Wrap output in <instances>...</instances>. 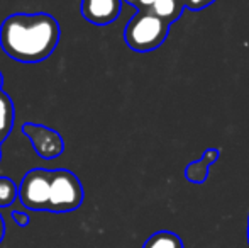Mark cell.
Returning <instances> with one entry per match:
<instances>
[{
  "instance_id": "obj_17",
  "label": "cell",
  "mask_w": 249,
  "mask_h": 248,
  "mask_svg": "<svg viewBox=\"0 0 249 248\" xmlns=\"http://www.w3.org/2000/svg\"><path fill=\"white\" fill-rule=\"evenodd\" d=\"M125 2H129V3H132V5L138 7V0H125Z\"/></svg>"
},
{
  "instance_id": "obj_12",
  "label": "cell",
  "mask_w": 249,
  "mask_h": 248,
  "mask_svg": "<svg viewBox=\"0 0 249 248\" xmlns=\"http://www.w3.org/2000/svg\"><path fill=\"white\" fill-rule=\"evenodd\" d=\"M12 219L19 228H26L29 226V214L26 211H12Z\"/></svg>"
},
{
  "instance_id": "obj_16",
  "label": "cell",
  "mask_w": 249,
  "mask_h": 248,
  "mask_svg": "<svg viewBox=\"0 0 249 248\" xmlns=\"http://www.w3.org/2000/svg\"><path fill=\"white\" fill-rule=\"evenodd\" d=\"M2 85H3V75H2V72H0V90H2Z\"/></svg>"
},
{
  "instance_id": "obj_4",
  "label": "cell",
  "mask_w": 249,
  "mask_h": 248,
  "mask_svg": "<svg viewBox=\"0 0 249 248\" xmlns=\"http://www.w3.org/2000/svg\"><path fill=\"white\" fill-rule=\"evenodd\" d=\"M53 170L33 169L19 186V201L31 211H50Z\"/></svg>"
},
{
  "instance_id": "obj_1",
  "label": "cell",
  "mask_w": 249,
  "mask_h": 248,
  "mask_svg": "<svg viewBox=\"0 0 249 248\" xmlns=\"http://www.w3.org/2000/svg\"><path fill=\"white\" fill-rule=\"evenodd\" d=\"M59 24L44 12H16L0 26V46L9 58L20 63H39L54 53L59 43Z\"/></svg>"
},
{
  "instance_id": "obj_7",
  "label": "cell",
  "mask_w": 249,
  "mask_h": 248,
  "mask_svg": "<svg viewBox=\"0 0 249 248\" xmlns=\"http://www.w3.org/2000/svg\"><path fill=\"white\" fill-rule=\"evenodd\" d=\"M219 158V150H207L202 155V158L197 160V162H192L187 165L185 169V177H187L188 182L192 184H203L209 177L210 167L217 162Z\"/></svg>"
},
{
  "instance_id": "obj_15",
  "label": "cell",
  "mask_w": 249,
  "mask_h": 248,
  "mask_svg": "<svg viewBox=\"0 0 249 248\" xmlns=\"http://www.w3.org/2000/svg\"><path fill=\"white\" fill-rule=\"evenodd\" d=\"M3 236H5V223H3V218L0 214V243H2Z\"/></svg>"
},
{
  "instance_id": "obj_14",
  "label": "cell",
  "mask_w": 249,
  "mask_h": 248,
  "mask_svg": "<svg viewBox=\"0 0 249 248\" xmlns=\"http://www.w3.org/2000/svg\"><path fill=\"white\" fill-rule=\"evenodd\" d=\"M156 0H138V10H146L149 9Z\"/></svg>"
},
{
  "instance_id": "obj_9",
  "label": "cell",
  "mask_w": 249,
  "mask_h": 248,
  "mask_svg": "<svg viewBox=\"0 0 249 248\" xmlns=\"http://www.w3.org/2000/svg\"><path fill=\"white\" fill-rule=\"evenodd\" d=\"M183 2L181 0H156L153 5L149 7V12H153L154 16L161 17L166 22H175L178 17L181 16V10H183Z\"/></svg>"
},
{
  "instance_id": "obj_11",
  "label": "cell",
  "mask_w": 249,
  "mask_h": 248,
  "mask_svg": "<svg viewBox=\"0 0 249 248\" xmlns=\"http://www.w3.org/2000/svg\"><path fill=\"white\" fill-rule=\"evenodd\" d=\"M19 199V187L9 177H0V208H9Z\"/></svg>"
},
{
  "instance_id": "obj_3",
  "label": "cell",
  "mask_w": 249,
  "mask_h": 248,
  "mask_svg": "<svg viewBox=\"0 0 249 248\" xmlns=\"http://www.w3.org/2000/svg\"><path fill=\"white\" fill-rule=\"evenodd\" d=\"M85 192L80 179L66 169L53 170L51 175V212H70L82 206Z\"/></svg>"
},
{
  "instance_id": "obj_6",
  "label": "cell",
  "mask_w": 249,
  "mask_h": 248,
  "mask_svg": "<svg viewBox=\"0 0 249 248\" xmlns=\"http://www.w3.org/2000/svg\"><path fill=\"white\" fill-rule=\"evenodd\" d=\"M124 0H82V16L95 26L114 22L122 10Z\"/></svg>"
},
{
  "instance_id": "obj_8",
  "label": "cell",
  "mask_w": 249,
  "mask_h": 248,
  "mask_svg": "<svg viewBox=\"0 0 249 248\" xmlns=\"http://www.w3.org/2000/svg\"><path fill=\"white\" fill-rule=\"evenodd\" d=\"M14 102L9 94L0 90V145L9 138L10 131L14 128Z\"/></svg>"
},
{
  "instance_id": "obj_13",
  "label": "cell",
  "mask_w": 249,
  "mask_h": 248,
  "mask_svg": "<svg viewBox=\"0 0 249 248\" xmlns=\"http://www.w3.org/2000/svg\"><path fill=\"white\" fill-rule=\"evenodd\" d=\"M185 7L188 9H194V10H200V9H205V7L212 5L215 0H181Z\"/></svg>"
},
{
  "instance_id": "obj_18",
  "label": "cell",
  "mask_w": 249,
  "mask_h": 248,
  "mask_svg": "<svg viewBox=\"0 0 249 248\" xmlns=\"http://www.w3.org/2000/svg\"><path fill=\"white\" fill-rule=\"evenodd\" d=\"M248 243H249V221H248Z\"/></svg>"
},
{
  "instance_id": "obj_5",
  "label": "cell",
  "mask_w": 249,
  "mask_h": 248,
  "mask_svg": "<svg viewBox=\"0 0 249 248\" xmlns=\"http://www.w3.org/2000/svg\"><path fill=\"white\" fill-rule=\"evenodd\" d=\"M22 133L29 138L34 152L44 160L58 158L65 150V141L61 134L48 126L26 123L22 126Z\"/></svg>"
},
{
  "instance_id": "obj_10",
  "label": "cell",
  "mask_w": 249,
  "mask_h": 248,
  "mask_svg": "<svg viewBox=\"0 0 249 248\" xmlns=\"http://www.w3.org/2000/svg\"><path fill=\"white\" fill-rule=\"evenodd\" d=\"M142 248H185L183 240L173 231L153 233L144 242Z\"/></svg>"
},
{
  "instance_id": "obj_19",
  "label": "cell",
  "mask_w": 249,
  "mask_h": 248,
  "mask_svg": "<svg viewBox=\"0 0 249 248\" xmlns=\"http://www.w3.org/2000/svg\"><path fill=\"white\" fill-rule=\"evenodd\" d=\"M0 160H2V155H0Z\"/></svg>"
},
{
  "instance_id": "obj_2",
  "label": "cell",
  "mask_w": 249,
  "mask_h": 248,
  "mask_svg": "<svg viewBox=\"0 0 249 248\" xmlns=\"http://www.w3.org/2000/svg\"><path fill=\"white\" fill-rule=\"evenodd\" d=\"M170 33V22L154 16L149 10H138L124 29L125 44L132 51L148 53L166 41Z\"/></svg>"
}]
</instances>
